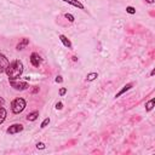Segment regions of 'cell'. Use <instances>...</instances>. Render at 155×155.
Instances as JSON below:
<instances>
[{"mask_svg":"<svg viewBox=\"0 0 155 155\" xmlns=\"http://www.w3.org/2000/svg\"><path fill=\"white\" fill-rule=\"evenodd\" d=\"M23 70H24L23 62L19 61V59H15V61L8 63L5 73L8 78V80H16V79H19L22 76Z\"/></svg>","mask_w":155,"mask_h":155,"instance_id":"1","label":"cell"},{"mask_svg":"<svg viewBox=\"0 0 155 155\" xmlns=\"http://www.w3.org/2000/svg\"><path fill=\"white\" fill-rule=\"evenodd\" d=\"M27 107V102L22 97H17L11 102V111L13 114H21Z\"/></svg>","mask_w":155,"mask_h":155,"instance_id":"2","label":"cell"},{"mask_svg":"<svg viewBox=\"0 0 155 155\" xmlns=\"http://www.w3.org/2000/svg\"><path fill=\"white\" fill-rule=\"evenodd\" d=\"M8 82H10V86H11L13 90H16V91H24V90H27V88L29 87V84H28L27 81H22V80H19V79L8 80Z\"/></svg>","mask_w":155,"mask_h":155,"instance_id":"3","label":"cell"},{"mask_svg":"<svg viewBox=\"0 0 155 155\" xmlns=\"http://www.w3.org/2000/svg\"><path fill=\"white\" fill-rule=\"evenodd\" d=\"M29 61H30L31 65L36 68V67H39V65L41 64L42 58H41V56H40L38 52H31V53H30V57H29Z\"/></svg>","mask_w":155,"mask_h":155,"instance_id":"4","label":"cell"},{"mask_svg":"<svg viewBox=\"0 0 155 155\" xmlns=\"http://www.w3.org/2000/svg\"><path fill=\"white\" fill-rule=\"evenodd\" d=\"M23 125L22 124H12L10 127H7L6 130V133L7 134H16V133H19L23 131Z\"/></svg>","mask_w":155,"mask_h":155,"instance_id":"5","label":"cell"},{"mask_svg":"<svg viewBox=\"0 0 155 155\" xmlns=\"http://www.w3.org/2000/svg\"><path fill=\"white\" fill-rule=\"evenodd\" d=\"M8 63H10L8 58H7L4 53H0V74L5 73V70H6L7 65H8Z\"/></svg>","mask_w":155,"mask_h":155,"instance_id":"6","label":"cell"},{"mask_svg":"<svg viewBox=\"0 0 155 155\" xmlns=\"http://www.w3.org/2000/svg\"><path fill=\"white\" fill-rule=\"evenodd\" d=\"M58 38H59V40H61V42L67 47V48H69V50H71L73 48V44H71V41L64 35V34H59L58 35Z\"/></svg>","mask_w":155,"mask_h":155,"instance_id":"7","label":"cell"},{"mask_svg":"<svg viewBox=\"0 0 155 155\" xmlns=\"http://www.w3.org/2000/svg\"><path fill=\"white\" fill-rule=\"evenodd\" d=\"M62 1H64V2H67L69 5H71V6H74L76 8H79V10H85L84 4L81 1H79V0H62Z\"/></svg>","mask_w":155,"mask_h":155,"instance_id":"8","label":"cell"},{"mask_svg":"<svg viewBox=\"0 0 155 155\" xmlns=\"http://www.w3.org/2000/svg\"><path fill=\"white\" fill-rule=\"evenodd\" d=\"M28 45H29V39H28V38H23V39H21V41L16 45V50H17V51L24 50Z\"/></svg>","mask_w":155,"mask_h":155,"instance_id":"9","label":"cell"},{"mask_svg":"<svg viewBox=\"0 0 155 155\" xmlns=\"http://www.w3.org/2000/svg\"><path fill=\"white\" fill-rule=\"evenodd\" d=\"M132 86H133V84H132V82L126 84V85H125V86H124V87H122V88H121V90H120V91H119V92L115 94V98H119L120 96H122L125 92H127L128 90H131V88H132Z\"/></svg>","mask_w":155,"mask_h":155,"instance_id":"10","label":"cell"},{"mask_svg":"<svg viewBox=\"0 0 155 155\" xmlns=\"http://www.w3.org/2000/svg\"><path fill=\"white\" fill-rule=\"evenodd\" d=\"M38 117H39V111H38V110H33V111H30V113L25 116L27 121H35Z\"/></svg>","mask_w":155,"mask_h":155,"instance_id":"11","label":"cell"},{"mask_svg":"<svg viewBox=\"0 0 155 155\" xmlns=\"http://www.w3.org/2000/svg\"><path fill=\"white\" fill-rule=\"evenodd\" d=\"M6 116H7V111L4 107H0V125L6 120Z\"/></svg>","mask_w":155,"mask_h":155,"instance_id":"12","label":"cell"},{"mask_svg":"<svg viewBox=\"0 0 155 155\" xmlns=\"http://www.w3.org/2000/svg\"><path fill=\"white\" fill-rule=\"evenodd\" d=\"M153 108H154V98L149 99V101L145 103V110H147V111H151Z\"/></svg>","mask_w":155,"mask_h":155,"instance_id":"13","label":"cell"},{"mask_svg":"<svg viewBox=\"0 0 155 155\" xmlns=\"http://www.w3.org/2000/svg\"><path fill=\"white\" fill-rule=\"evenodd\" d=\"M97 78H98V73L93 71V73H90V74H87V76H86V80H87V81H93V80H96Z\"/></svg>","mask_w":155,"mask_h":155,"instance_id":"14","label":"cell"},{"mask_svg":"<svg viewBox=\"0 0 155 155\" xmlns=\"http://www.w3.org/2000/svg\"><path fill=\"white\" fill-rule=\"evenodd\" d=\"M64 17H65L70 23H74V22H75V17H74L71 13H69V12H67V13L64 15Z\"/></svg>","mask_w":155,"mask_h":155,"instance_id":"15","label":"cell"},{"mask_svg":"<svg viewBox=\"0 0 155 155\" xmlns=\"http://www.w3.org/2000/svg\"><path fill=\"white\" fill-rule=\"evenodd\" d=\"M50 121H51V119H50V117H46V119H44V121L41 122L40 127H41V128H45V127H46V126L50 124Z\"/></svg>","mask_w":155,"mask_h":155,"instance_id":"16","label":"cell"},{"mask_svg":"<svg viewBox=\"0 0 155 155\" xmlns=\"http://www.w3.org/2000/svg\"><path fill=\"white\" fill-rule=\"evenodd\" d=\"M126 12L130 13V15H134V13H136V8H134L133 6H127V7H126Z\"/></svg>","mask_w":155,"mask_h":155,"instance_id":"17","label":"cell"},{"mask_svg":"<svg viewBox=\"0 0 155 155\" xmlns=\"http://www.w3.org/2000/svg\"><path fill=\"white\" fill-rule=\"evenodd\" d=\"M36 148L40 149V150H42V149L46 148V145H45V143H42V142H38V143H36Z\"/></svg>","mask_w":155,"mask_h":155,"instance_id":"18","label":"cell"},{"mask_svg":"<svg viewBox=\"0 0 155 155\" xmlns=\"http://www.w3.org/2000/svg\"><path fill=\"white\" fill-rule=\"evenodd\" d=\"M54 81H56L57 84H62V82H63V76H62V75H57L56 79H54Z\"/></svg>","mask_w":155,"mask_h":155,"instance_id":"19","label":"cell"},{"mask_svg":"<svg viewBox=\"0 0 155 155\" xmlns=\"http://www.w3.org/2000/svg\"><path fill=\"white\" fill-rule=\"evenodd\" d=\"M65 93H67V88H65V87H61V88H59V96L63 97Z\"/></svg>","mask_w":155,"mask_h":155,"instance_id":"20","label":"cell"},{"mask_svg":"<svg viewBox=\"0 0 155 155\" xmlns=\"http://www.w3.org/2000/svg\"><path fill=\"white\" fill-rule=\"evenodd\" d=\"M54 107H56V109H57V110H61V109L63 108V103H62V102H57Z\"/></svg>","mask_w":155,"mask_h":155,"instance_id":"21","label":"cell"},{"mask_svg":"<svg viewBox=\"0 0 155 155\" xmlns=\"http://www.w3.org/2000/svg\"><path fill=\"white\" fill-rule=\"evenodd\" d=\"M4 104H5V99L2 97H0V107H4Z\"/></svg>","mask_w":155,"mask_h":155,"instance_id":"22","label":"cell"},{"mask_svg":"<svg viewBox=\"0 0 155 155\" xmlns=\"http://www.w3.org/2000/svg\"><path fill=\"white\" fill-rule=\"evenodd\" d=\"M38 90H39V87H36V86H34V90L31 91L33 93H35V92H38Z\"/></svg>","mask_w":155,"mask_h":155,"instance_id":"23","label":"cell"},{"mask_svg":"<svg viewBox=\"0 0 155 155\" xmlns=\"http://www.w3.org/2000/svg\"><path fill=\"white\" fill-rule=\"evenodd\" d=\"M145 2H148V4H154L155 0H145Z\"/></svg>","mask_w":155,"mask_h":155,"instance_id":"24","label":"cell"},{"mask_svg":"<svg viewBox=\"0 0 155 155\" xmlns=\"http://www.w3.org/2000/svg\"><path fill=\"white\" fill-rule=\"evenodd\" d=\"M71 61L76 62V61H78V57H76V56H73V57H71Z\"/></svg>","mask_w":155,"mask_h":155,"instance_id":"25","label":"cell"},{"mask_svg":"<svg viewBox=\"0 0 155 155\" xmlns=\"http://www.w3.org/2000/svg\"><path fill=\"white\" fill-rule=\"evenodd\" d=\"M154 74H155V69H153V70H151V71H150V76H153V75H154Z\"/></svg>","mask_w":155,"mask_h":155,"instance_id":"26","label":"cell"}]
</instances>
